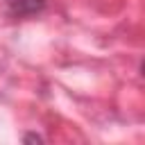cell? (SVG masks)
Wrapping results in <instances>:
<instances>
[{"mask_svg":"<svg viewBox=\"0 0 145 145\" xmlns=\"http://www.w3.org/2000/svg\"><path fill=\"white\" fill-rule=\"evenodd\" d=\"M25 140H27V143H29V140H36V143H41L43 138H41L39 134H27V136H25Z\"/></svg>","mask_w":145,"mask_h":145,"instance_id":"cell-2","label":"cell"},{"mask_svg":"<svg viewBox=\"0 0 145 145\" xmlns=\"http://www.w3.org/2000/svg\"><path fill=\"white\" fill-rule=\"evenodd\" d=\"M5 7L11 18H27L41 14L45 9V0H5Z\"/></svg>","mask_w":145,"mask_h":145,"instance_id":"cell-1","label":"cell"},{"mask_svg":"<svg viewBox=\"0 0 145 145\" xmlns=\"http://www.w3.org/2000/svg\"><path fill=\"white\" fill-rule=\"evenodd\" d=\"M140 75H143V77H145V61H143V63H140Z\"/></svg>","mask_w":145,"mask_h":145,"instance_id":"cell-3","label":"cell"}]
</instances>
